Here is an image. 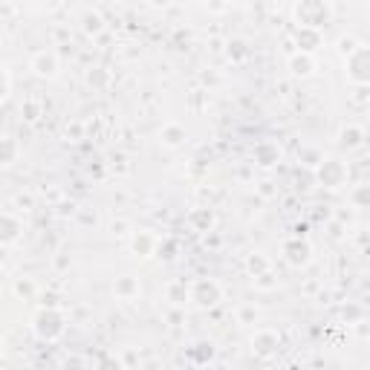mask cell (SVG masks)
<instances>
[{
    "mask_svg": "<svg viewBox=\"0 0 370 370\" xmlns=\"http://www.w3.org/2000/svg\"><path fill=\"white\" fill-rule=\"evenodd\" d=\"M313 171H315L313 173L315 183L321 188H327V191H339V188L347 185V180H350V168H347V162H341L336 157H324Z\"/></svg>",
    "mask_w": 370,
    "mask_h": 370,
    "instance_id": "cell-3",
    "label": "cell"
},
{
    "mask_svg": "<svg viewBox=\"0 0 370 370\" xmlns=\"http://www.w3.org/2000/svg\"><path fill=\"white\" fill-rule=\"evenodd\" d=\"M339 148L347 150V154H353V150L364 148V130L359 124H347L339 130Z\"/></svg>",
    "mask_w": 370,
    "mask_h": 370,
    "instance_id": "cell-13",
    "label": "cell"
},
{
    "mask_svg": "<svg viewBox=\"0 0 370 370\" xmlns=\"http://www.w3.org/2000/svg\"><path fill=\"white\" fill-rule=\"evenodd\" d=\"M185 127L180 124V122H168V124H162V130H159V142L165 145V148H180L183 142H185Z\"/></svg>",
    "mask_w": 370,
    "mask_h": 370,
    "instance_id": "cell-16",
    "label": "cell"
},
{
    "mask_svg": "<svg viewBox=\"0 0 370 370\" xmlns=\"http://www.w3.org/2000/svg\"><path fill=\"white\" fill-rule=\"evenodd\" d=\"M313 252H315L313 243L307 241V237H301V234H292V237H287V241L280 243V257H284L292 269L307 266L313 260Z\"/></svg>",
    "mask_w": 370,
    "mask_h": 370,
    "instance_id": "cell-6",
    "label": "cell"
},
{
    "mask_svg": "<svg viewBox=\"0 0 370 370\" xmlns=\"http://www.w3.org/2000/svg\"><path fill=\"white\" fill-rule=\"evenodd\" d=\"M341 318L347 324H364V310L359 307V304H347V307L341 310Z\"/></svg>",
    "mask_w": 370,
    "mask_h": 370,
    "instance_id": "cell-25",
    "label": "cell"
},
{
    "mask_svg": "<svg viewBox=\"0 0 370 370\" xmlns=\"http://www.w3.org/2000/svg\"><path fill=\"white\" fill-rule=\"evenodd\" d=\"M29 70H32L38 78H55L58 70H61L58 52H55V50H38V52L29 58Z\"/></svg>",
    "mask_w": 370,
    "mask_h": 370,
    "instance_id": "cell-8",
    "label": "cell"
},
{
    "mask_svg": "<svg viewBox=\"0 0 370 370\" xmlns=\"http://www.w3.org/2000/svg\"><path fill=\"white\" fill-rule=\"evenodd\" d=\"M321 32L318 29H304V27H298V32H295V43H298V52H304V55H313L318 47H321Z\"/></svg>",
    "mask_w": 370,
    "mask_h": 370,
    "instance_id": "cell-14",
    "label": "cell"
},
{
    "mask_svg": "<svg viewBox=\"0 0 370 370\" xmlns=\"http://www.w3.org/2000/svg\"><path fill=\"white\" fill-rule=\"evenodd\" d=\"M78 134H81L78 124H70V127H67V139H70V142H78Z\"/></svg>",
    "mask_w": 370,
    "mask_h": 370,
    "instance_id": "cell-35",
    "label": "cell"
},
{
    "mask_svg": "<svg viewBox=\"0 0 370 370\" xmlns=\"http://www.w3.org/2000/svg\"><path fill=\"white\" fill-rule=\"evenodd\" d=\"M9 90H12V78H9V73H6V67H3V64H0V104L6 101Z\"/></svg>",
    "mask_w": 370,
    "mask_h": 370,
    "instance_id": "cell-28",
    "label": "cell"
},
{
    "mask_svg": "<svg viewBox=\"0 0 370 370\" xmlns=\"http://www.w3.org/2000/svg\"><path fill=\"white\" fill-rule=\"evenodd\" d=\"M20 113H24V119H27V122H35V119H38V113H41V104H38V101H27L24 107H20Z\"/></svg>",
    "mask_w": 370,
    "mask_h": 370,
    "instance_id": "cell-31",
    "label": "cell"
},
{
    "mask_svg": "<svg viewBox=\"0 0 370 370\" xmlns=\"http://www.w3.org/2000/svg\"><path fill=\"white\" fill-rule=\"evenodd\" d=\"M356 99H359V101L367 99V87H356Z\"/></svg>",
    "mask_w": 370,
    "mask_h": 370,
    "instance_id": "cell-38",
    "label": "cell"
},
{
    "mask_svg": "<svg viewBox=\"0 0 370 370\" xmlns=\"http://www.w3.org/2000/svg\"><path fill=\"white\" fill-rule=\"evenodd\" d=\"M165 298L173 304V307H183V304H188V284L185 280H171L165 287Z\"/></svg>",
    "mask_w": 370,
    "mask_h": 370,
    "instance_id": "cell-21",
    "label": "cell"
},
{
    "mask_svg": "<svg viewBox=\"0 0 370 370\" xmlns=\"http://www.w3.org/2000/svg\"><path fill=\"white\" fill-rule=\"evenodd\" d=\"M359 43H362V41H356L353 35H341V38H339V55L347 58V55H350V52L359 47Z\"/></svg>",
    "mask_w": 370,
    "mask_h": 370,
    "instance_id": "cell-26",
    "label": "cell"
},
{
    "mask_svg": "<svg viewBox=\"0 0 370 370\" xmlns=\"http://www.w3.org/2000/svg\"><path fill=\"white\" fill-rule=\"evenodd\" d=\"M290 73L295 78H310L315 73V58L313 55H304V52H295L290 58Z\"/></svg>",
    "mask_w": 370,
    "mask_h": 370,
    "instance_id": "cell-18",
    "label": "cell"
},
{
    "mask_svg": "<svg viewBox=\"0 0 370 370\" xmlns=\"http://www.w3.org/2000/svg\"><path fill=\"white\" fill-rule=\"evenodd\" d=\"M154 255L162 257V260H173V257H177V241H173V237H162V241L157 243Z\"/></svg>",
    "mask_w": 370,
    "mask_h": 370,
    "instance_id": "cell-23",
    "label": "cell"
},
{
    "mask_svg": "<svg viewBox=\"0 0 370 370\" xmlns=\"http://www.w3.org/2000/svg\"><path fill=\"white\" fill-rule=\"evenodd\" d=\"M278 350H280V336H278L275 330L264 327V330H257V333L252 336V353H255L257 359H275Z\"/></svg>",
    "mask_w": 370,
    "mask_h": 370,
    "instance_id": "cell-9",
    "label": "cell"
},
{
    "mask_svg": "<svg viewBox=\"0 0 370 370\" xmlns=\"http://www.w3.org/2000/svg\"><path fill=\"white\" fill-rule=\"evenodd\" d=\"M84 367V359L81 356H70L67 362H64V370H81Z\"/></svg>",
    "mask_w": 370,
    "mask_h": 370,
    "instance_id": "cell-34",
    "label": "cell"
},
{
    "mask_svg": "<svg viewBox=\"0 0 370 370\" xmlns=\"http://www.w3.org/2000/svg\"><path fill=\"white\" fill-rule=\"evenodd\" d=\"M15 295L32 298V295H35V284H32V280H17V284H15Z\"/></svg>",
    "mask_w": 370,
    "mask_h": 370,
    "instance_id": "cell-30",
    "label": "cell"
},
{
    "mask_svg": "<svg viewBox=\"0 0 370 370\" xmlns=\"http://www.w3.org/2000/svg\"><path fill=\"white\" fill-rule=\"evenodd\" d=\"M272 269V260L264 255V252H252L249 257H246V272L252 275V278H260V275H266Z\"/></svg>",
    "mask_w": 370,
    "mask_h": 370,
    "instance_id": "cell-20",
    "label": "cell"
},
{
    "mask_svg": "<svg viewBox=\"0 0 370 370\" xmlns=\"http://www.w3.org/2000/svg\"><path fill=\"white\" fill-rule=\"evenodd\" d=\"M252 321H255V310H249V307L241 310V324H252Z\"/></svg>",
    "mask_w": 370,
    "mask_h": 370,
    "instance_id": "cell-36",
    "label": "cell"
},
{
    "mask_svg": "<svg viewBox=\"0 0 370 370\" xmlns=\"http://www.w3.org/2000/svg\"><path fill=\"white\" fill-rule=\"evenodd\" d=\"M17 206L24 208V211H29V208H32V197H24V194H20V197H17Z\"/></svg>",
    "mask_w": 370,
    "mask_h": 370,
    "instance_id": "cell-37",
    "label": "cell"
},
{
    "mask_svg": "<svg viewBox=\"0 0 370 370\" xmlns=\"http://www.w3.org/2000/svg\"><path fill=\"white\" fill-rule=\"evenodd\" d=\"M157 243H159V237L150 229H139V232H134V237H130V249H134L136 257H154Z\"/></svg>",
    "mask_w": 370,
    "mask_h": 370,
    "instance_id": "cell-10",
    "label": "cell"
},
{
    "mask_svg": "<svg viewBox=\"0 0 370 370\" xmlns=\"http://www.w3.org/2000/svg\"><path fill=\"white\" fill-rule=\"evenodd\" d=\"M252 159H255L257 168L269 171V168L280 165V159H284V148H280L278 142H272V139H260L252 150Z\"/></svg>",
    "mask_w": 370,
    "mask_h": 370,
    "instance_id": "cell-7",
    "label": "cell"
},
{
    "mask_svg": "<svg viewBox=\"0 0 370 370\" xmlns=\"http://www.w3.org/2000/svg\"><path fill=\"white\" fill-rule=\"evenodd\" d=\"M113 232L116 234H124V223H113Z\"/></svg>",
    "mask_w": 370,
    "mask_h": 370,
    "instance_id": "cell-39",
    "label": "cell"
},
{
    "mask_svg": "<svg viewBox=\"0 0 370 370\" xmlns=\"http://www.w3.org/2000/svg\"><path fill=\"white\" fill-rule=\"evenodd\" d=\"M214 341H194L188 350H185V356H188V362L191 364H197V367H203V364H208L211 359H214Z\"/></svg>",
    "mask_w": 370,
    "mask_h": 370,
    "instance_id": "cell-15",
    "label": "cell"
},
{
    "mask_svg": "<svg viewBox=\"0 0 370 370\" xmlns=\"http://www.w3.org/2000/svg\"><path fill=\"white\" fill-rule=\"evenodd\" d=\"M96 370H127V367L116 353H101L96 362Z\"/></svg>",
    "mask_w": 370,
    "mask_h": 370,
    "instance_id": "cell-24",
    "label": "cell"
},
{
    "mask_svg": "<svg viewBox=\"0 0 370 370\" xmlns=\"http://www.w3.org/2000/svg\"><path fill=\"white\" fill-rule=\"evenodd\" d=\"M101 29H104V24H101L99 15H87V17H84V32H87V35H99Z\"/></svg>",
    "mask_w": 370,
    "mask_h": 370,
    "instance_id": "cell-27",
    "label": "cell"
},
{
    "mask_svg": "<svg viewBox=\"0 0 370 370\" xmlns=\"http://www.w3.org/2000/svg\"><path fill=\"white\" fill-rule=\"evenodd\" d=\"M344 76L356 87H367L370 84V47L359 43V47L344 58Z\"/></svg>",
    "mask_w": 370,
    "mask_h": 370,
    "instance_id": "cell-5",
    "label": "cell"
},
{
    "mask_svg": "<svg viewBox=\"0 0 370 370\" xmlns=\"http://www.w3.org/2000/svg\"><path fill=\"white\" fill-rule=\"evenodd\" d=\"M347 203H350L353 208H367L370 206V185L367 183L353 185L350 191H347Z\"/></svg>",
    "mask_w": 370,
    "mask_h": 370,
    "instance_id": "cell-22",
    "label": "cell"
},
{
    "mask_svg": "<svg viewBox=\"0 0 370 370\" xmlns=\"http://www.w3.org/2000/svg\"><path fill=\"white\" fill-rule=\"evenodd\" d=\"M0 359H3V339H0Z\"/></svg>",
    "mask_w": 370,
    "mask_h": 370,
    "instance_id": "cell-40",
    "label": "cell"
},
{
    "mask_svg": "<svg viewBox=\"0 0 370 370\" xmlns=\"http://www.w3.org/2000/svg\"><path fill=\"white\" fill-rule=\"evenodd\" d=\"M20 234H24V223L17 220L15 214L3 211L0 214V246H12L20 241Z\"/></svg>",
    "mask_w": 370,
    "mask_h": 370,
    "instance_id": "cell-11",
    "label": "cell"
},
{
    "mask_svg": "<svg viewBox=\"0 0 370 370\" xmlns=\"http://www.w3.org/2000/svg\"><path fill=\"white\" fill-rule=\"evenodd\" d=\"M223 301V287L217 284L214 278H197V280H188V304L200 310H211Z\"/></svg>",
    "mask_w": 370,
    "mask_h": 370,
    "instance_id": "cell-4",
    "label": "cell"
},
{
    "mask_svg": "<svg viewBox=\"0 0 370 370\" xmlns=\"http://www.w3.org/2000/svg\"><path fill=\"white\" fill-rule=\"evenodd\" d=\"M246 55H249V50H246V43H243V41H232V43H229V58L243 61Z\"/></svg>",
    "mask_w": 370,
    "mask_h": 370,
    "instance_id": "cell-29",
    "label": "cell"
},
{
    "mask_svg": "<svg viewBox=\"0 0 370 370\" xmlns=\"http://www.w3.org/2000/svg\"><path fill=\"white\" fill-rule=\"evenodd\" d=\"M20 159V142L15 136H0V168H12Z\"/></svg>",
    "mask_w": 370,
    "mask_h": 370,
    "instance_id": "cell-17",
    "label": "cell"
},
{
    "mask_svg": "<svg viewBox=\"0 0 370 370\" xmlns=\"http://www.w3.org/2000/svg\"><path fill=\"white\" fill-rule=\"evenodd\" d=\"M113 292H116L119 298H124V301L136 298V295L142 292V287H139V278H134V275H122V278H116Z\"/></svg>",
    "mask_w": 370,
    "mask_h": 370,
    "instance_id": "cell-19",
    "label": "cell"
},
{
    "mask_svg": "<svg viewBox=\"0 0 370 370\" xmlns=\"http://www.w3.org/2000/svg\"><path fill=\"white\" fill-rule=\"evenodd\" d=\"M321 159H324V157L318 154V150H304V154H301V162L307 165V168H315Z\"/></svg>",
    "mask_w": 370,
    "mask_h": 370,
    "instance_id": "cell-32",
    "label": "cell"
},
{
    "mask_svg": "<svg viewBox=\"0 0 370 370\" xmlns=\"http://www.w3.org/2000/svg\"><path fill=\"white\" fill-rule=\"evenodd\" d=\"M185 220H188L191 232H200V234H208V232H214V211H211V208H203V206L191 208Z\"/></svg>",
    "mask_w": 370,
    "mask_h": 370,
    "instance_id": "cell-12",
    "label": "cell"
},
{
    "mask_svg": "<svg viewBox=\"0 0 370 370\" xmlns=\"http://www.w3.org/2000/svg\"><path fill=\"white\" fill-rule=\"evenodd\" d=\"M255 284H257L260 290H272V287L278 284V280L272 278V272H266V275H260V278H255Z\"/></svg>",
    "mask_w": 370,
    "mask_h": 370,
    "instance_id": "cell-33",
    "label": "cell"
},
{
    "mask_svg": "<svg viewBox=\"0 0 370 370\" xmlns=\"http://www.w3.org/2000/svg\"><path fill=\"white\" fill-rule=\"evenodd\" d=\"M32 333L41 341H58L67 333V315L61 307H38V313L32 315Z\"/></svg>",
    "mask_w": 370,
    "mask_h": 370,
    "instance_id": "cell-1",
    "label": "cell"
},
{
    "mask_svg": "<svg viewBox=\"0 0 370 370\" xmlns=\"http://www.w3.org/2000/svg\"><path fill=\"white\" fill-rule=\"evenodd\" d=\"M295 20L304 29L321 32V27H327L333 20V6L327 0H301V3H295Z\"/></svg>",
    "mask_w": 370,
    "mask_h": 370,
    "instance_id": "cell-2",
    "label": "cell"
}]
</instances>
